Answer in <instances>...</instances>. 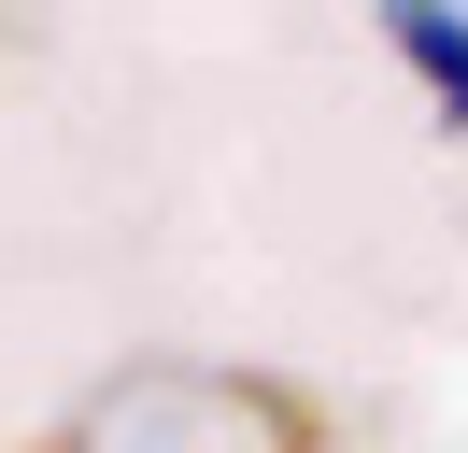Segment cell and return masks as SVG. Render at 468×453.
Listing matches in <instances>:
<instances>
[{
  "instance_id": "1",
  "label": "cell",
  "mask_w": 468,
  "mask_h": 453,
  "mask_svg": "<svg viewBox=\"0 0 468 453\" xmlns=\"http://www.w3.org/2000/svg\"><path fill=\"white\" fill-rule=\"evenodd\" d=\"M43 453H341L326 411L284 383V368H241V354H143L114 383L71 396V425Z\"/></svg>"
},
{
  "instance_id": "2",
  "label": "cell",
  "mask_w": 468,
  "mask_h": 453,
  "mask_svg": "<svg viewBox=\"0 0 468 453\" xmlns=\"http://www.w3.org/2000/svg\"><path fill=\"white\" fill-rule=\"evenodd\" d=\"M383 43L411 57V85H426L440 128H468V15L454 0H383Z\"/></svg>"
}]
</instances>
